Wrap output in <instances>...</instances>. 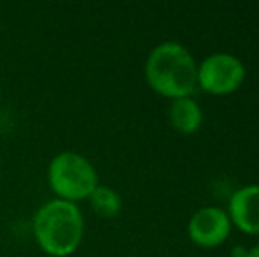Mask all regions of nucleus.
<instances>
[{"instance_id": "6", "label": "nucleus", "mask_w": 259, "mask_h": 257, "mask_svg": "<svg viewBox=\"0 0 259 257\" xmlns=\"http://www.w3.org/2000/svg\"><path fill=\"white\" fill-rule=\"evenodd\" d=\"M231 224L247 234H259V183L240 187L228 204Z\"/></svg>"}, {"instance_id": "10", "label": "nucleus", "mask_w": 259, "mask_h": 257, "mask_svg": "<svg viewBox=\"0 0 259 257\" xmlns=\"http://www.w3.org/2000/svg\"><path fill=\"white\" fill-rule=\"evenodd\" d=\"M245 257H259V245H254L252 248H249Z\"/></svg>"}, {"instance_id": "9", "label": "nucleus", "mask_w": 259, "mask_h": 257, "mask_svg": "<svg viewBox=\"0 0 259 257\" xmlns=\"http://www.w3.org/2000/svg\"><path fill=\"white\" fill-rule=\"evenodd\" d=\"M247 250H249V248H245L243 245H236V247H233L231 255L233 257H245L247 255Z\"/></svg>"}, {"instance_id": "7", "label": "nucleus", "mask_w": 259, "mask_h": 257, "mask_svg": "<svg viewBox=\"0 0 259 257\" xmlns=\"http://www.w3.org/2000/svg\"><path fill=\"white\" fill-rule=\"evenodd\" d=\"M169 120L171 125L184 134L196 132L203 124V110L191 95L173 99L169 106Z\"/></svg>"}, {"instance_id": "3", "label": "nucleus", "mask_w": 259, "mask_h": 257, "mask_svg": "<svg viewBox=\"0 0 259 257\" xmlns=\"http://www.w3.org/2000/svg\"><path fill=\"white\" fill-rule=\"evenodd\" d=\"M48 182L58 199L76 204L90 197L99 185V176L87 157L76 151H60L50 162Z\"/></svg>"}, {"instance_id": "11", "label": "nucleus", "mask_w": 259, "mask_h": 257, "mask_svg": "<svg viewBox=\"0 0 259 257\" xmlns=\"http://www.w3.org/2000/svg\"><path fill=\"white\" fill-rule=\"evenodd\" d=\"M0 102H2V85H0Z\"/></svg>"}, {"instance_id": "5", "label": "nucleus", "mask_w": 259, "mask_h": 257, "mask_svg": "<svg viewBox=\"0 0 259 257\" xmlns=\"http://www.w3.org/2000/svg\"><path fill=\"white\" fill-rule=\"evenodd\" d=\"M231 227L228 212L219 206H203L192 213L187 224V234L196 245L211 248L228 240Z\"/></svg>"}, {"instance_id": "4", "label": "nucleus", "mask_w": 259, "mask_h": 257, "mask_svg": "<svg viewBox=\"0 0 259 257\" xmlns=\"http://www.w3.org/2000/svg\"><path fill=\"white\" fill-rule=\"evenodd\" d=\"M245 79V65L231 53H211L198 65V85L213 95L235 92Z\"/></svg>"}, {"instance_id": "2", "label": "nucleus", "mask_w": 259, "mask_h": 257, "mask_svg": "<svg viewBox=\"0 0 259 257\" xmlns=\"http://www.w3.org/2000/svg\"><path fill=\"white\" fill-rule=\"evenodd\" d=\"M39 248L52 257H69L79 248L85 234V219L78 204L53 199L35 212L32 222Z\"/></svg>"}, {"instance_id": "8", "label": "nucleus", "mask_w": 259, "mask_h": 257, "mask_svg": "<svg viewBox=\"0 0 259 257\" xmlns=\"http://www.w3.org/2000/svg\"><path fill=\"white\" fill-rule=\"evenodd\" d=\"M90 206L96 212V215L103 219H113L122 210V197L115 189L108 185H97L89 197Z\"/></svg>"}, {"instance_id": "1", "label": "nucleus", "mask_w": 259, "mask_h": 257, "mask_svg": "<svg viewBox=\"0 0 259 257\" xmlns=\"http://www.w3.org/2000/svg\"><path fill=\"white\" fill-rule=\"evenodd\" d=\"M145 78L152 90L169 99L189 97L198 86V64L177 41L157 44L145 62Z\"/></svg>"}]
</instances>
